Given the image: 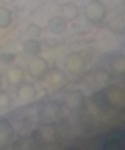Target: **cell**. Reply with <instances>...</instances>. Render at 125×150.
<instances>
[{"instance_id": "cell-1", "label": "cell", "mask_w": 125, "mask_h": 150, "mask_svg": "<svg viewBox=\"0 0 125 150\" xmlns=\"http://www.w3.org/2000/svg\"><path fill=\"white\" fill-rule=\"evenodd\" d=\"M56 126L52 124V122H47V124L39 126V128H36L32 131V139H34L36 144H50L56 141Z\"/></svg>"}, {"instance_id": "cell-2", "label": "cell", "mask_w": 125, "mask_h": 150, "mask_svg": "<svg viewBox=\"0 0 125 150\" xmlns=\"http://www.w3.org/2000/svg\"><path fill=\"white\" fill-rule=\"evenodd\" d=\"M84 15L90 23H94V25H99L101 21L106 17V8L103 4V0H90V2H86L84 6Z\"/></svg>"}, {"instance_id": "cell-3", "label": "cell", "mask_w": 125, "mask_h": 150, "mask_svg": "<svg viewBox=\"0 0 125 150\" xmlns=\"http://www.w3.org/2000/svg\"><path fill=\"white\" fill-rule=\"evenodd\" d=\"M26 71L30 73V77L34 79H43L45 73L49 71V62L45 58H39V56H36L34 60H30L28 62V68H26Z\"/></svg>"}, {"instance_id": "cell-4", "label": "cell", "mask_w": 125, "mask_h": 150, "mask_svg": "<svg viewBox=\"0 0 125 150\" xmlns=\"http://www.w3.org/2000/svg\"><path fill=\"white\" fill-rule=\"evenodd\" d=\"M66 68L69 73H82L86 69V60H84V54L82 53H71L66 58Z\"/></svg>"}, {"instance_id": "cell-5", "label": "cell", "mask_w": 125, "mask_h": 150, "mask_svg": "<svg viewBox=\"0 0 125 150\" xmlns=\"http://www.w3.org/2000/svg\"><path fill=\"white\" fill-rule=\"evenodd\" d=\"M60 116V105L58 103H41L39 107V118L43 122H54Z\"/></svg>"}, {"instance_id": "cell-6", "label": "cell", "mask_w": 125, "mask_h": 150, "mask_svg": "<svg viewBox=\"0 0 125 150\" xmlns=\"http://www.w3.org/2000/svg\"><path fill=\"white\" fill-rule=\"evenodd\" d=\"M103 94H105L106 101H108V105H112V107L123 105V90L119 86H110V88H106Z\"/></svg>"}, {"instance_id": "cell-7", "label": "cell", "mask_w": 125, "mask_h": 150, "mask_svg": "<svg viewBox=\"0 0 125 150\" xmlns=\"http://www.w3.org/2000/svg\"><path fill=\"white\" fill-rule=\"evenodd\" d=\"M64 105H67L69 109H80L84 105V94L80 90H71L64 98Z\"/></svg>"}, {"instance_id": "cell-8", "label": "cell", "mask_w": 125, "mask_h": 150, "mask_svg": "<svg viewBox=\"0 0 125 150\" xmlns=\"http://www.w3.org/2000/svg\"><path fill=\"white\" fill-rule=\"evenodd\" d=\"M36 94H38V90H36V84H32V83L22 81L19 86H17V96H19V100H22V101L34 100Z\"/></svg>"}, {"instance_id": "cell-9", "label": "cell", "mask_w": 125, "mask_h": 150, "mask_svg": "<svg viewBox=\"0 0 125 150\" xmlns=\"http://www.w3.org/2000/svg\"><path fill=\"white\" fill-rule=\"evenodd\" d=\"M47 28H49L50 32H54V34H64V32L67 30V21H66V19H64L62 15L50 17V19H49Z\"/></svg>"}, {"instance_id": "cell-10", "label": "cell", "mask_w": 125, "mask_h": 150, "mask_svg": "<svg viewBox=\"0 0 125 150\" xmlns=\"http://www.w3.org/2000/svg\"><path fill=\"white\" fill-rule=\"evenodd\" d=\"M60 13L66 21H71V19H77L78 17V6L75 2H64L60 6Z\"/></svg>"}, {"instance_id": "cell-11", "label": "cell", "mask_w": 125, "mask_h": 150, "mask_svg": "<svg viewBox=\"0 0 125 150\" xmlns=\"http://www.w3.org/2000/svg\"><path fill=\"white\" fill-rule=\"evenodd\" d=\"M8 83L11 84V86H19V84L24 81V69L19 68V66H15V68L8 69Z\"/></svg>"}, {"instance_id": "cell-12", "label": "cell", "mask_w": 125, "mask_h": 150, "mask_svg": "<svg viewBox=\"0 0 125 150\" xmlns=\"http://www.w3.org/2000/svg\"><path fill=\"white\" fill-rule=\"evenodd\" d=\"M45 79H47L49 84H52V86H60V84L66 83V75H64V71H60L58 68L49 69V71L45 73Z\"/></svg>"}, {"instance_id": "cell-13", "label": "cell", "mask_w": 125, "mask_h": 150, "mask_svg": "<svg viewBox=\"0 0 125 150\" xmlns=\"http://www.w3.org/2000/svg\"><path fill=\"white\" fill-rule=\"evenodd\" d=\"M13 137V128L11 124L8 120H0V146H4V144L10 143V139Z\"/></svg>"}, {"instance_id": "cell-14", "label": "cell", "mask_w": 125, "mask_h": 150, "mask_svg": "<svg viewBox=\"0 0 125 150\" xmlns=\"http://www.w3.org/2000/svg\"><path fill=\"white\" fill-rule=\"evenodd\" d=\"M91 79H94V83L97 86H108L110 81H112V75H110V71H106V69H95Z\"/></svg>"}, {"instance_id": "cell-15", "label": "cell", "mask_w": 125, "mask_h": 150, "mask_svg": "<svg viewBox=\"0 0 125 150\" xmlns=\"http://www.w3.org/2000/svg\"><path fill=\"white\" fill-rule=\"evenodd\" d=\"M22 49H24V53L26 54H30V56H38L41 53V43L38 40H32V38H28V40L24 41V45H22Z\"/></svg>"}, {"instance_id": "cell-16", "label": "cell", "mask_w": 125, "mask_h": 150, "mask_svg": "<svg viewBox=\"0 0 125 150\" xmlns=\"http://www.w3.org/2000/svg\"><path fill=\"white\" fill-rule=\"evenodd\" d=\"M11 11L10 9H6V8H0V28H8L11 25Z\"/></svg>"}, {"instance_id": "cell-17", "label": "cell", "mask_w": 125, "mask_h": 150, "mask_svg": "<svg viewBox=\"0 0 125 150\" xmlns=\"http://www.w3.org/2000/svg\"><path fill=\"white\" fill-rule=\"evenodd\" d=\"M26 36L32 38V40H38L41 36V26L39 25H34V23H30L28 26H26Z\"/></svg>"}, {"instance_id": "cell-18", "label": "cell", "mask_w": 125, "mask_h": 150, "mask_svg": "<svg viewBox=\"0 0 125 150\" xmlns=\"http://www.w3.org/2000/svg\"><path fill=\"white\" fill-rule=\"evenodd\" d=\"M112 68L116 73H123L125 71V62H123V56H118V58L112 60Z\"/></svg>"}, {"instance_id": "cell-19", "label": "cell", "mask_w": 125, "mask_h": 150, "mask_svg": "<svg viewBox=\"0 0 125 150\" xmlns=\"http://www.w3.org/2000/svg\"><path fill=\"white\" fill-rule=\"evenodd\" d=\"M11 96L8 92H4V90H0V107H10L11 105Z\"/></svg>"}, {"instance_id": "cell-20", "label": "cell", "mask_w": 125, "mask_h": 150, "mask_svg": "<svg viewBox=\"0 0 125 150\" xmlns=\"http://www.w3.org/2000/svg\"><path fill=\"white\" fill-rule=\"evenodd\" d=\"M13 60H17V54L15 53H4V54H0V62H2V64H11Z\"/></svg>"}, {"instance_id": "cell-21", "label": "cell", "mask_w": 125, "mask_h": 150, "mask_svg": "<svg viewBox=\"0 0 125 150\" xmlns=\"http://www.w3.org/2000/svg\"><path fill=\"white\" fill-rule=\"evenodd\" d=\"M13 146H15V148H22V146H32V141H28V139H21V141H15V143H13Z\"/></svg>"}, {"instance_id": "cell-22", "label": "cell", "mask_w": 125, "mask_h": 150, "mask_svg": "<svg viewBox=\"0 0 125 150\" xmlns=\"http://www.w3.org/2000/svg\"><path fill=\"white\" fill-rule=\"evenodd\" d=\"M0 2H2V4H13L15 0H0Z\"/></svg>"}, {"instance_id": "cell-23", "label": "cell", "mask_w": 125, "mask_h": 150, "mask_svg": "<svg viewBox=\"0 0 125 150\" xmlns=\"http://www.w3.org/2000/svg\"><path fill=\"white\" fill-rule=\"evenodd\" d=\"M0 90H2V77H0Z\"/></svg>"}]
</instances>
